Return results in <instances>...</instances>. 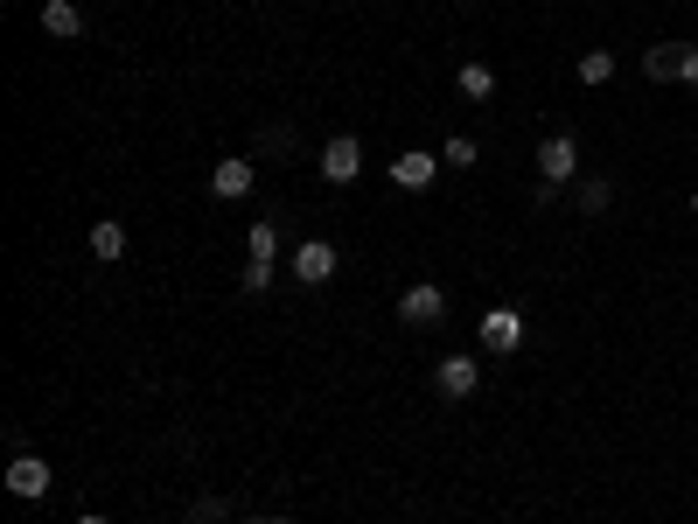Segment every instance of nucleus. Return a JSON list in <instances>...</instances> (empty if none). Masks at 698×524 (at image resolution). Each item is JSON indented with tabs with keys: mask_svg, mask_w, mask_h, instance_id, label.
<instances>
[{
	"mask_svg": "<svg viewBox=\"0 0 698 524\" xmlns=\"http://www.w3.org/2000/svg\"><path fill=\"white\" fill-rule=\"evenodd\" d=\"M573 175H580V140H573V134H545V140H538V196L552 203Z\"/></svg>",
	"mask_w": 698,
	"mask_h": 524,
	"instance_id": "nucleus-1",
	"label": "nucleus"
},
{
	"mask_svg": "<svg viewBox=\"0 0 698 524\" xmlns=\"http://www.w3.org/2000/svg\"><path fill=\"white\" fill-rule=\"evenodd\" d=\"M476 335H482V350H489V357H511V350L524 343V315H517L511 301H496V308H482Z\"/></svg>",
	"mask_w": 698,
	"mask_h": 524,
	"instance_id": "nucleus-2",
	"label": "nucleus"
},
{
	"mask_svg": "<svg viewBox=\"0 0 698 524\" xmlns=\"http://www.w3.org/2000/svg\"><path fill=\"white\" fill-rule=\"evenodd\" d=\"M49 482H56V476H49V462H43V455H14V462H8V497L43 503V497H49Z\"/></svg>",
	"mask_w": 698,
	"mask_h": 524,
	"instance_id": "nucleus-3",
	"label": "nucleus"
},
{
	"mask_svg": "<svg viewBox=\"0 0 698 524\" xmlns=\"http://www.w3.org/2000/svg\"><path fill=\"white\" fill-rule=\"evenodd\" d=\"M335 266H343V259H335V246H329V238H308V246L294 252V280H300V287H329V280H335Z\"/></svg>",
	"mask_w": 698,
	"mask_h": 524,
	"instance_id": "nucleus-4",
	"label": "nucleus"
},
{
	"mask_svg": "<svg viewBox=\"0 0 698 524\" xmlns=\"http://www.w3.org/2000/svg\"><path fill=\"white\" fill-rule=\"evenodd\" d=\"M476 385H482V364L468 357V350H455V357H440V371H433V391H440V399H468Z\"/></svg>",
	"mask_w": 698,
	"mask_h": 524,
	"instance_id": "nucleus-5",
	"label": "nucleus"
},
{
	"mask_svg": "<svg viewBox=\"0 0 698 524\" xmlns=\"http://www.w3.org/2000/svg\"><path fill=\"white\" fill-rule=\"evenodd\" d=\"M356 175H364V147H356V134L322 140V182H356Z\"/></svg>",
	"mask_w": 698,
	"mask_h": 524,
	"instance_id": "nucleus-6",
	"label": "nucleus"
},
{
	"mask_svg": "<svg viewBox=\"0 0 698 524\" xmlns=\"http://www.w3.org/2000/svg\"><path fill=\"white\" fill-rule=\"evenodd\" d=\"M440 315H447V294L433 287V280H420V287H405V294H399V322L426 329V322H440Z\"/></svg>",
	"mask_w": 698,
	"mask_h": 524,
	"instance_id": "nucleus-7",
	"label": "nucleus"
},
{
	"mask_svg": "<svg viewBox=\"0 0 698 524\" xmlns=\"http://www.w3.org/2000/svg\"><path fill=\"white\" fill-rule=\"evenodd\" d=\"M252 182H259V168L244 161V155H224L217 168H210V196H224V203H238V196H252Z\"/></svg>",
	"mask_w": 698,
	"mask_h": 524,
	"instance_id": "nucleus-8",
	"label": "nucleus"
},
{
	"mask_svg": "<svg viewBox=\"0 0 698 524\" xmlns=\"http://www.w3.org/2000/svg\"><path fill=\"white\" fill-rule=\"evenodd\" d=\"M433 175H440V155H426V147H412V155L391 161V182H399V190H433Z\"/></svg>",
	"mask_w": 698,
	"mask_h": 524,
	"instance_id": "nucleus-9",
	"label": "nucleus"
},
{
	"mask_svg": "<svg viewBox=\"0 0 698 524\" xmlns=\"http://www.w3.org/2000/svg\"><path fill=\"white\" fill-rule=\"evenodd\" d=\"M677 70H685V43H650L643 49V78L650 84H671Z\"/></svg>",
	"mask_w": 698,
	"mask_h": 524,
	"instance_id": "nucleus-10",
	"label": "nucleus"
},
{
	"mask_svg": "<svg viewBox=\"0 0 698 524\" xmlns=\"http://www.w3.org/2000/svg\"><path fill=\"white\" fill-rule=\"evenodd\" d=\"M43 29L56 35V43H78V35H84V14L70 8V0H43Z\"/></svg>",
	"mask_w": 698,
	"mask_h": 524,
	"instance_id": "nucleus-11",
	"label": "nucleus"
},
{
	"mask_svg": "<svg viewBox=\"0 0 698 524\" xmlns=\"http://www.w3.org/2000/svg\"><path fill=\"white\" fill-rule=\"evenodd\" d=\"M461 99H476V105H489V99H496V70H489V64H461Z\"/></svg>",
	"mask_w": 698,
	"mask_h": 524,
	"instance_id": "nucleus-12",
	"label": "nucleus"
},
{
	"mask_svg": "<svg viewBox=\"0 0 698 524\" xmlns=\"http://www.w3.org/2000/svg\"><path fill=\"white\" fill-rule=\"evenodd\" d=\"M91 252H99V259H126V224L99 217V224H91Z\"/></svg>",
	"mask_w": 698,
	"mask_h": 524,
	"instance_id": "nucleus-13",
	"label": "nucleus"
},
{
	"mask_svg": "<svg viewBox=\"0 0 698 524\" xmlns=\"http://www.w3.org/2000/svg\"><path fill=\"white\" fill-rule=\"evenodd\" d=\"M615 78V49H587L580 56V84H608Z\"/></svg>",
	"mask_w": 698,
	"mask_h": 524,
	"instance_id": "nucleus-14",
	"label": "nucleus"
},
{
	"mask_svg": "<svg viewBox=\"0 0 698 524\" xmlns=\"http://www.w3.org/2000/svg\"><path fill=\"white\" fill-rule=\"evenodd\" d=\"M573 203H580L587 217H600V210L615 203V190H608V182H580V190H573Z\"/></svg>",
	"mask_w": 698,
	"mask_h": 524,
	"instance_id": "nucleus-15",
	"label": "nucleus"
},
{
	"mask_svg": "<svg viewBox=\"0 0 698 524\" xmlns=\"http://www.w3.org/2000/svg\"><path fill=\"white\" fill-rule=\"evenodd\" d=\"M440 161H447V168H476V161H482V147L468 140V134H455V140L440 147Z\"/></svg>",
	"mask_w": 698,
	"mask_h": 524,
	"instance_id": "nucleus-16",
	"label": "nucleus"
},
{
	"mask_svg": "<svg viewBox=\"0 0 698 524\" xmlns=\"http://www.w3.org/2000/svg\"><path fill=\"white\" fill-rule=\"evenodd\" d=\"M244 246H252V259H279V231H273L266 217H259V224H252V238H244Z\"/></svg>",
	"mask_w": 698,
	"mask_h": 524,
	"instance_id": "nucleus-17",
	"label": "nucleus"
},
{
	"mask_svg": "<svg viewBox=\"0 0 698 524\" xmlns=\"http://www.w3.org/2000/svg\"><path fill=\"white\" fill-rule=\"evenodd\" d=\"M224 517H231L224 497H196V503H188V524H224Z\"/></svg>",
	"mask_w": 698,
	"mask_h": 524,
	"instance_id": "nucleus-18",
	"label": "nucleus"
},
{
	"mask_svg": "<svg viewBox=\"0 0 698 524\" xmlns=\"http://www.w3.org/2000/svg\"><path fill=\"white\" fill-rule=\"evenodd\" d=\"M273 287V259H252V266H244V294H266Z\"/></svg>",
	"mask_w": 698,
	"mask_h": 524,
	"instance_id": "nucleus-19",
	"label": "nucleus"
},
{
	"mask_svg": "<svg viewBox=\"0 0 698 524\" xmlns=\"http://www.w3.org/2000/svg\"><path fill=\"white\" fill-rule=\"evenodd\" d=\"M677 78H685V84L698 78V49H691V43H685V70H677Z\"/></svg>",
	"mask_w": 698,
	"mask_h": 524,
	"instance_id": "nucleus-20",
	"label": "nucleus"
},
{
	"mask_svg": "<svg viewBox=\"0 0 698 524\" xmlns=\"http://www.w3.org/2000/svg\"><path fill=\"white\" fill-rule=\"evenodd\" d=\"M252 524H287V517H252Z\"/></svg>",
	"mask_w": 698,
	"mask_h": 524,
	"instance_id": "nucleus-21",
	"label": "nucleus"
},
{
	"mask_svg": "<svg viewBox=\"0 0 698 524\" xmlns=\"http://www.w3.org/2000/svg\"><path fill=\"white\" fill-rule=\"evenodd\" d=\"M691 217H698V190H691Z\"/></svg>",
	"mask_w": 698,
	"mask_h": 524,
	"instance_id": "nucleus-22",
	"label": "nucleus"
},
{
	"mask_svg": "<svg viewBox=\"0 0 698 524\" xmlns=\"http://www.w3.org/2000/svg\"><path fill=\"white\" fill-rule=\"evenodd\" d=\"M78 524H105V517H78Z\"/></svg>",
	"mask_w": 698,
	"mask_h": 524,
	"instance_id": "nucleus-23",
	"label": "nucleus"
},
{
	"mask_svg": "<svg viewBox=\"0 0 698 524\" xmlns=\"http://www.w3.org/2000/svg\"><path fill=\"white\" fill-rule=\"evenodd\" d=\"M455 8H468V0H455Z\"/></svg>",
	"mask_w": 698,
	"mask_h": 524,
	"instance_id": "nucleus-24",
	"label": "nucleus"
},
{
	"mask_svg": "<svg viewBox=\"0 0 698 524\" xmlns=\"http://www.w3.org/2000/svg\"><path fill=\"white\" fill-rule=\"evenodd\" d=\"M691 91H698V78H691Z\"/></svg>",
	"mask_w": 698,
	"mask_h": 524,
	"instance_id": "nucleus-25",
	"label": "nucleus"
}]
</instances>
